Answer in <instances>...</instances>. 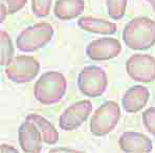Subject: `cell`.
I'll return each instance as SVG.
<instances>
[{
    "instance_id": "ba28073f",
    "label": "cell",
    "mask_w": 155,
    "mask_h": 153,
    "mask_svg": "<svg viewBox=\"0 0 155 153\" xmlns=\"http://www.w3.org/2000/svg\"><path fill=\"white\" fill-rule=\"evenodd\" d=\"M92 110L90 101H80L70 105L60 116L59 126L62 130L71 131L86 122Z\"/></svg>"
},
{
    "instance_id": "3957f363",
    "label": "cell",
    "mask_w": 155,
    "mask_h": 153,
    "mask_svg": "<svg viewBox=\"0 0 155 153\" xmlns=\"http://www.w3.org/2000/svg\"><path fill=\"white\" fill-rule=\"evenodd\" d=\"M54 28L49 23H37L24 29L16 40L17 48L24 52H36L44 47L51 40Z\"/></svg>"
},
{
    "instance_id": "9c48e42d",
    "label": "cell",
    "mask_w": 155,
    "mask_h": 153,
    "mask_svg": "<svg viewBox=\"0 0 155 153\" xmlns=\"http://www.w3.org/2000/svg\"><path fill=\"white\" fill-rule=\"evenodd\" d=\"M122 51V45L116 39L101 38L93 40L86 47V55L93 61H107L115 58Z\"/></svg>"
},
{
    "instance_id": "5b68a950",
    "label": "cell",
    "mask_w": 155,
    "mask_h": 153,
    "mask_svg": "<svg viewBox=\"0 0 155 153\" xmlns=\"http://www.w3.org/2000/svg\"><path fill=\"white\" fill-rule=\"evenodd\" d=\"M108 85L106 72L99 66H86L78 78V87L86 97L97 98L105 92Z\"/></svg>"
},
{
    "instance_id": "6da1fadb",
    "label": "cell",
    "mask_w": 155,
    "mask_h": 153,
    "mask_svg": "<svg viewBox=\"0 0 155 153\" xmlns=\"http://www.w3.org/2000/svg\"><path fill=\"white\" fill-rule=\"evenodd\" d=\"M124 43L133 51H145L155 44V21L147 17L130 20L123 32Z\"/></svg>"
},
{
    "instance_id": "d6986e66",
    "label": "cell",
    "mask_w": 155,
    "mask_h": 153,
    "mask_svg": "<svg viewBox=\"0 0 155 153\" xmlns=\"http://www.w3.org/2000/svg\"><path fill=\"white\" fill-rule=\"evenodd\" d=\"M143 123L146 130L155 136V107L147 109L143 113Z\"/></svg>"
},
{
    "instance_id": "603a6c76",
    "label": "cell",
    "mask_w": 155,
    "mask_h": 153,
    "mask_svg": "<svg viewBox=\"0 0 155 153\" xmlns=\"http://www.w3.org/2000/svg\"><path fill=\"white\" fill-rule=\"evenodd\" d=\"M6 15H8V12H6L5 6L1 3V22H3V20L5 19Z\"/></svg>"
},
{
    "instance_id": "4fadbf2b",
    "label": "cell",
    "mask_w": 155,
    "mask_h": 153,
    "mask_svg": "<svg viewBox=\"0 0 155 153\" xmlns=\"http://www.w3.org/2000/svg\"><path fill=\"white\" fill-rule=\"evenodd\" d=\"M78 25L83 31L100 35H112L116 32L115 23L93 17H82L78 20Z\"/></svg>"
},
{
    "instance_id": "44dd1931",
    "label": "cell",
    "mask_w": 155,
    "mask_h": 153,
    "mask_svg": "<svg viewBox=\"0 0 155 153\" xmlns=\"http://www.w3.org/2000/svg\"><path fill=\"white\" fill-rule=\"evenodd\" d=\"M0 151H1L2 153L3 152H15V153H17L18 150L14 147H11V146H8V145L2 144V145L0 146Z\"/></svg>"
},
{
    "instance_id": "ffe728a7",
    "label": "cell",
    "mask_w": 155,
    "mask_h": 153,
    "mask_svg": "<svg viewBox=\"0 0 155 153\" xmlns=\"http://www.w3.org/2000/svg\"><path fill=\"white\" fill-rule=\"evenodd\" d=\"M26 1L27 0H1V3L5 6L8 15H13L23 8Z\"/></svg>"
},
{
    "instance_id": "5bb4252c",
    "label": "cell",
    "mask_w": 155,
    "mask_h": 153,
    "mask_svg": "<svg viewBox=\"0 0 155 153\" xmlns=\"http://www.w3.org/2000/svg\"><path fill=\"white\" fill-rule=\"evenodd\" d=\"M84 11V0H57L54 13L60 20H71Z\"/></svg>"
},
{
    "instance_id": "277c9868",
    "label": "cell",
    "mask_w": 155,
    "mask_h": 153,
    "mask_svg": "<svg viewBox=\"0 0 155 153\" xmlns=\"http://www.w3.org/2000/svg\"><path fill=\"white\" fill-rule=\"evenodd\" d=\"M120 118V109L113 101L103 103L90 120V131L95 136H104L116 127Z\"/></svg>"
},
{
    "instance_id": "7c38bea8",
    "label": "cell",
    "mask_w": 155,
    "mask_h": 153,
    "mask_svg": "<svg viewBox=\"0 0 155 153\" xmlns=\"http://www.w3.org/2000/svg\"><path fill=\"white\" fill-rule=\"evenodd\" d=\"M118 144L124 152L148 153L153 149L151 140L145 134L138 132H124L118 140Z\"/></svg>"
},
{
    "instance_id": "7402d4cb",
    "label": "cell",
    "mask_w": 155,
    "mask_h": 153,
    "mask_svg": "<svg viewBox=\"0 0 155 153\" xmlns=\"http://www.w3.org/2000/svg\"><path fill=\"white\" fill-rule=\"evenodd\" d=\"M49 152L54 153V152H79V151H77V150H74V149H69V148L58 147V148H54V149H51Z\"/></svg>"
},
{
    "instance_id": "9a60e30c",
    "label": "cell",
    "mask_w": 155,
    "mask_h": 153,
    "mask_svg": "<svg viewBox=\"0 0 155 153\" xmlns=\"http://www.w3.org/2000/svg\"><path fill=\"white\" fill-rule=\"evenodd\" d=\"M26 120L33 122L34 124L37 126L42 136V140L45 144L48 145H54L59 140V133L56 130V128L52 126L51 122L44 118L43 116L36 115V113H31L26 116Z\"/></svg>"
},
{
    "instance_id": "cb8c5ba5",
    "label": "cell",
    "mask_w": 155,
    "mask_h": 153,
    "mask_svg": "<svg viewBox=\"0 0 155 153\" xmlns=\"http://www.w3.org/2000/svg\"><path fill=\"white\" fill-rule=\"evenodd\" d=\"M148 2H149L150 4H151L152 8H153V11L155 12V0H147Z\"/></svg>"
},
{
    "instance_id": "e0dca14e",
    "label": "cell",
    "mask_w": 155,
    "mask_h": 153,
    "mask_svg": "<svg viewBox=\"0 0 155 153\" xmlns=\"http://www.w3.org/2000/svg\"><path fill=\"white\" fill-rule=\"evenodd\" d=\"M107 12L112 19L120 20L125 15L127 0H107Z\"/></svg>"
},
{
    "instance_id": "ac0fdd59",
    "label": "cell",
    "mask_w": 155,
    "mask_h": 153,
    "mask_svg": "<svg viewBox=\"0 0 155 153\" xmlns=\"http://www.w3.org/2000/svg\"><path fill=\"white\" fill-rule=\"evenodd\" d=\"M51 0H31V10L37 17H46L51 12Z\"/></svg>"
},
{
    "instance_id": "52a82bcc",
    "label": "cell",
    "mask_w": 155,
    "mask_h": 153,
    "mask_svg": "<svg viewBox=\"0 0 155 153\" xmlns=\"http://www.w3.org/2000/svg\"><path fill=\"white\" fill-rule=\"evenodd\" d=\"M126 70L128 76L136 82H153L155 80V59L149 55H133L127 61Z\"/></svg>"
},
{
    "instance_id": "2e32d148",
    "label": "cell",
    "mask_w": 155,
    "mask_h": 153,
    "mask_svg": "<svg viewBox=\"0 0 155 153\" xmlns=\"http://www.w3.org/2000/svg\"><path fill=\"white\" fill-rule=\"evenodd\" d=\"M0 49H1V57H0L1 66H8L14 59V47L10 36L4 31L0 32Z\"/></svg>"
},
{
    "instance_id": "8fae6325",
    "label": "cell",
    "mask_w": 155,
    "mask_h": 153,
    "mask_svg": "<svg viewBox=\"0 0 155 153\" xmlns=\"http://www.w3.org/2000/svg\"><path fill=\"white\" fill-rule=\"evenodd\" d=\"M149 98L150 92L147 87L142 85L132 86L123 97V108L128 113H136L147 105Z\"/></svg>"
},
{
    "instance_id": "7a4b0ae2",
    "label": "cell",
    "mask_w": 155,
    "mask_h": 153,
    "mask_svg": "<svg viewBox=\"0 0 155 153\" xmlns=\"http://www.w3.org/2000/svg\"><path fill=\"white\" fill-rule=\"evenodd\" d=\"M65 92V77L58 72H48L43 74L36 82L34 87L35 99L43 105L56 104L64 97Z\"/></svg>"
},
{
    "instance_id": "8992f818",
    "label": "cell",
    "mask_w": 155,
    "mask_h": 153,
    "mask_svg": "<svg viewBox=\"0 0 155 153\" xmlns=\"http://www.w3.org/2000/svg\"><path fill=\"white\" fill-rule=\"evenodd\" d=\"M40 70V64L29 56H17L6 66L5 75L15 83H26L34 80Z\"/></svg>"
},
{
    "instance_id": "30bf717a",
    "label": "cell",
    "mask_w": 155,
    "mask_h": 153,
    "mask_svg": "<svg viewBox=\"0 0 155 153\" xmlns=\"http://www.w3.org/2000/svg\"><path fill=\"white\" fill-rule=\"evenodd\" d=\"M19 145L24 152L39 153L42 150V136L35 124L28 120L22 123L18 130Z\"/></svg>"
}]
</instances>
